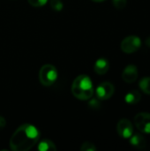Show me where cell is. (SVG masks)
<instances>
[{"instance_id":"cell-11","label":"cell","mask_w":150,"mask_h":151,"mask_svg":"<svg viewBox=\"0 0 150 151\" xmlns=\"http://www.w3.org/2000/svg\"><path fill=\"white\" fill-rule=\"evenodd\" d=\"M141 95L137 90H132L126 94L125 96V101L129 104H136L141 101Z\"/></svg>"},{"instance_id":"cell-5","label":"cell","mask_w":150,"mask_h":151,"mask_svg":"<svg viewBox=\"0 0 150 151\" xmlns=\"http://www.w3.org/2000/svg\"><path fill=\"white\" fill-rule=\"evenodd\" d=\"M136 127L142 133L150 134V113L141 112L134 117Z\"/></svg>"},{"instance_id":"cell-19","label":"cell","mask_w":150,"mask_h":151,"mask_svg":"<svg viewBox=\"0 0 150 151\" xmlns=\"http://www.w3.org/2000/svg\"><path fill=\"white\" fill-rule=\"evenodd\" d=\"M5 125H6V121H5V119H4L2 116H0V130H1V129H3V128L5 127Z\"/></svg>"},{"instance_id":"cell-15","label":"cell","mask_w":150,"mask_h":151,"mask_svg":"<svg viewBox=\"0 0 150 151\" xmlns=\"http://www.w3.org/2000/svg\"><path fill=\"white\" fill-rule=\"evenodd\" d=\"M80 150L81 151H95L96 150V147L88 142H84L81 146H80Z\"/></svg>"},{"instance_id":"cell-4","label":"cell","mask_w":150,"mask_h":151,"mask_svg":"<svg viewBox=\"0 0 150 151\" xmlns=\"http://www.w3.org/2000/svg\"><path fill=\"white\" fill-rule=\"evenodd\" d=\"M141 46V40L136 35H130L126 37L121 42V50L126 54L136 52Z\"/></svg>"},{"instance_id":"cell-6","label":"cell","mask_w":150,"mask_h":151,"mask_svg":"<svg viewBox=\"0 0 150 151\" xmlns=\"http://www.w3.org/2000/svg\"><path fill=\"white\" fill-rule=\"evenodd\" d=\"M115 91L113 84L111 82H103L96 88V96L99 100H107L111 98Z\"/></svg>"},{"instance_id":"cell-20","label":"cell","mask_w":150,"mask_h":151,"mask_svg":"<svg viewBox=\"0 0 150 151\" xmlns=\"http://www.w3.org/2000/svg\"><path fill=\"white\" fill-rule=\"evenodd\" d=\"M146 45L150 48V36L149 37H148V38H147V40H146Z\"/></svg>"},{"instance_id":"cell-8","label":"cell","mask_w":150,"mask_h":151,"mask_svg":"<svg viewBox=\"0 0 150 151\" xmlns=\"http://www.w3.org/2000/svg\"><path fill=\"white\" fill-rule=\"evenodd\" d=\"M123 81L126 83H133L138 78V69L134 65H127L122 73Z\"/></svg>"},{"instance_id":"cell-21","label":"cell","mask_w":150,"mask_h":151,"mask_svg":"<svg viewBox=\"0 0 150 151\" xmlns=\"http://www.w3.org/2000/svg\"><path fill=\"white\" fill-rule=\"evenodd\" d=\"M93 2H95V3H101V2H103L105 0H92Z\"/></svg>"},{"instance_id":"cell-7","label":"cell","mask_w":150,"mask_h":151,"mask_svg":"<svg viewBox=\"0 0 150 151\" xmlns=\"http://www.w3.org/2000/svg\"><path fill=\"white\" fill-rule=\"evenodd\" d=\"M117 131L120 137L128 139L132 136L133 133V127L130 120L126 119H123L118 121L117 125Z\"/></svg>"},{"instance_id":"cell-12","label":"cell","mask_w":150,"mask_h":151,"mask_svg":"<svg viewBox=\"0 0 150 151\" xmlns=\"http://www.w3.org/2000/svg\"><path fill=\"white\" fill-rule=\"evenodd\" d=\"M37 150L40 151H55L57 150V147L53 142L50 140H43L38 144Z\"/></svg>"},{"instance_id":"cell-17","label":"cell","mask_w":150,"mask_h":151,"mask_svg":"<svg viewBox=\"0 0 150 151\" xmlns=\"http://www.w3.org/2000/svg\"><path fill=\"white\" fill-rule=\"evenodd\" d=\"M126 3H127L126 0H112V4L117 9L125 8L126 5Z\"/></svg>"},{"instance_id":"cell-9","label":"cell","mask_w":150,"mask_h":151,"mask_svg":"<svg viewBox=\"0 0 150 151\" xmlns=\"http://www.w3.org/2000/svg\"><path fill=\"white\" fill-rule=\"evenodd\" d=\"M110 68L109 61L106 58H99L95 63L94 66V70L97 74L103 75L105 74Z\"/></svg>"},{"instance_id":"cell-2","label":"cell","mask_w":150,"mask_h":151,"mask_svg":"<svg viewBox=\"0 0 150 151\" xmlns=\"http://www.w3.org/2000/svg\"><path fill=\"white\" fill-rule=\"evenodd\" d=\"M72 95L80 100H88L94 95V86L91 79L85 74L75 78L72 84Z\"/></svg>"},{"instance_id":"cell-16","label":"cell","mask_w":150,"mask_h":151,"mask_svg":"<svg viewBox=\"0 0 150 151\" xmlns=\"http://www.w3.org/2000/svg\"><path fill=\"white\" fill-rule=\"evenodd\" d=\"M28 4L34 7H41L47 4L48 0H27Z\"/></svg>"},{"instance_id":"cell-14","label":"cell","mask_w":150,"mask_h":151,"mask_svg":"<svg viewBox=\"0 0 150 151\" xmlns=\"http://www.w3.org/2000/svg\"><path fill=\"white\" fill-rule=\"evenodd\" d=\"M50 5L51 9L55 12H60L63 9V3L61 0H50Z\"/></svg>"},{"instance_id":"cell-1","label":"cell","mask_w":150,"mask_h":151,"mask_svg":"<svg viewBox=\"0 0 150 151\" xmlns=\"http://www.w3.org/2000/svg\"><path fill=\"white\" fill-rule=\"evenodd\" d=\"M40 139L39 130L33 125H21L10 139V148L13 151H27L37 144Z\"/></svg>"},{"instance_id":"cell-18","label":"cell","mask_w":150,"mask_h":151,"mask_svg":"<svg viewBox=\"0 0 150 151\" xmlns=\"http://www.w3.org/2000/svg\"><path fill=\"white\" fill-rule=\"evenodd\" d=\"M90 104H92V105H93V108H94V109L98 108V107L100 106V103H99V101H98V100H96V99L92 100V101L90 102Z\"/></svg>"},{"instance_id":"cell-13","label":"cell","mask_w":150,"mask_h":151,"mask_svg":"<svg viewBox=\"0 0 150 151\" xmlns=\"http://www.w3.org/2000/svg\"><path fill=\"white\" fill-rule=\"evenodd\" d=\"M141 89L147 95H150V77H145L141 80L140 83Z\"/></svg>"},{"instance_id":"cell-3","label":"cell","mask_w":150,"mask_h":151,"mask_svg":"<svg viewBox=\"0 0 150 151\" xmlns=\"http://www.w3.org/2000/svg\"><path fill=\"white\" fill-rule=\"evenodd\" d=\"M58 73L57 68L50 64L44 65L42 66L39 72V80L40 82L46 87L51 86L54 84L57 79Z\"/></svg>"},{"instance_id":"cell-10","label":"cell","mask_w":150,"mask_h":151,"mask_svg":"<svg viewBox=\"0 0 150 151\" xmlns=\"http://www.w3.org/2000/svg\"><path fill=\"white\" fill-rule=\"evenodd\" d=\"M130 143L133 147L140 149V150H143L146 148V140L141 134H136L133 135L132 134V136L130 137Z\"/></svg>"}]
</instances>
